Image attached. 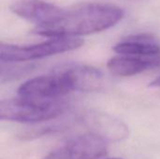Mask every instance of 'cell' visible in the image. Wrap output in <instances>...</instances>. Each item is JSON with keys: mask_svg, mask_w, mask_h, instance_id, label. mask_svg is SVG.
Here are the masks:
<instances>
[{"mask_svg": "<svg viewBox=\"0 0 160 159\" xmlns=\"http://www.w3.org/2000/svg\"><path fill=\"white\" fill-rule=\"evenodd\" d=\"M107 154V142L88 133L68 140L43 159H98Z\"/></svg>", "mask_w": 160, "mask_h": 159, "instance_id": "277c9868", "label": "cell"}, {"mask_svg": "<svg viewBox=\"0 0 160 159\" xmlns=\"http://www.w3.org/2000/svg\"><path fill=\"white\" fill-rule=\"evenodd\" d=\"M125 16L123 8L110 4L89 3L65 8L55 20L36 25L33 33L47 37H78L105 31Z\"/></svg>", "mask_w": 160, "mask_h": 159, "instance_id": "6da1fadb", "label": "cell"}, {"mask_svg": "<svg viewBox=\"0 0 160 159\" xmlns=\"http://www.w3.org/2000/svg\"><path fill=\"white\" fill-rule=\"evenodd\" d=\"M90 133L106 142H118L128 137V126L118 118L107 112L90 110L82 118Z\"/></svg>", "mask_w": 160, "mask_h": 159, "instance_id": "8992f818", "label": "cell"}, {"mask_svg": "<svg viewBox=\"0 0 160 159\" xmlns=\"http://www.w3.org/2000/svg\"><path fill=\"white\" fill-rule=\"evenodd\" d=\"M9 9L17 16L39 25L58 18L65 7L42 0H17L9 6Z\"/></svg>", "mask_w": 160, "mask_h": 159, "instance_id": "ba28073f", "label": "cell"}, {"mask_svg": "<svg viewBox=\"0 0 160 159\" xmlns=\"http://www.w3.org/2000/svg\"><path fill=\"white\" fill-rule=\"evenodd\" d=\"M57 72V71H56ZM71 91L66 78L59 72L32 78L18 88L19 97L37 101H54Z\"/></svg>", "mask_w": 160, "mask_h": 159, "instance_id": "5b68a950", "label": "cell"}, {"mask_svg": "<svg viewBox=\"0 0 160 159\" xmlns=\"http://www.w3.org/2000/svg\"><path fill=\"white\" fill-rule=\"evenodd\" d=\"M108 159H122V158H108Z\"/></svg>", "mask_w": 160, "mask_h": 159, "instance_id": "8fae6325", "label": "cell"}, {"mask_svg": "<svg viewBox=\"0 0 160 159\" xmlns=\"http://www.w3.org/2000/svg\"><path fill=\"white\" fill-rule=\"evenodd\" d=\"M159 64L160 58L148 59L119 54L112 57L108 61L107 67L110 72L115 76L129 77L140 74L149 68L158 66Z\"/></svg>", "mask_w": 160, "mask_h": 159, "instance_id": "30bf717a", "label": "cell"}, {"mask_svg": "<svg viewBox=\"0 0 160 159\" xmlns=\"http://www.w3.org/2000/svg\"><path fill=\"white\" fill-rule=\"evenodd\" d=\"M113 51L121 55H128L140 58H160V45L156 38L147 34L130 36L118 42Z\"/></svg>", "mask_w": 160, "mask_h": 159, "instance_id": "9c48e42d", "label": "cell"}, {"mask_svg": "<svg viewBox=\"0 0 160 159\" xmlns=\"http://www.w3.org/2000/svg\"><path fill=\"white\" fill-rule=\"evenodd\" d=\"M66 109L67 104L60 99L37 101L17 97L1 100L0 118L19 123H38L59 117Z\"/></svg>", "mask_w": 160, "mask_h": 159, "instance_id": "7a4b0ae2", "label": "cell"}, {"mask_svg": "<svg viewBox=\"0 0 160 159\" xmlns=\"http://www.w3.org/2000/svg\"><path fill=\"white\" fill-rule=\"evenodd\" d=\"M67 80L71 91L95 92L102 89L105 80L103 73L97 67L72 64L57 70Z\"/></svg>", "mask_w": 160, "mask_h": 159, "instance_id": "52a82bcc", "label": "cell"}, {"mask_svg": "<svg viewBox=\"0 0 160 159\" xmlns=\"http://www.w3.org/2000/svg\"><path fill=\"white\" fill-rule=\"evenodd\" d=\"M82 45L83 40L80 37H52L47 41L29 46L1 43L0 59L4 63L32 61L70 52Z\"/></svg>", "mask_w": 160, "mask_h": 159, "instance_id": "3957f363", "label": "cell"}]
</instances>
